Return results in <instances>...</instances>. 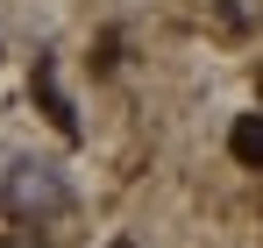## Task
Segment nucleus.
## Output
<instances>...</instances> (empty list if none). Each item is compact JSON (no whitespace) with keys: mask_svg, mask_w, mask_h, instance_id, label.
Here are the masks:
<instances>
[{"mask_svg":"<svg viewBox=\"0 0 263 248\" xmlns=\"http://www.w3.org/2000/svg\"><path fill=\"white\" fill-rule=\"evenodd\" d=\"M114 248H135V241H114Z\"/></svg>","mask_w":263,"mask_h":248,"instance_id":"4","label":"nucleus"},{"mask_svg":"<svg viewBox=\"0 0 263 248\" xmlns=\"http://www.w3.org/2000/svg\"><path fill=\"white\" fill-rule=\"evenodd\" d=\"M7 206H14V220L43 227V220H64V213H71V184H64V170H57V163L22 156V163L7 170Z\"/></svg>","mask_w":263,"mask_h":248,"instance_id":"1","label":"nucleus"},{"mask_svg":"<svg viewBox=\"0 0 263 248\" xmlns=\"http://www.w3.org/2000/svg\"><path fill=\"white\" fill-rule=\"evenodd\" d=\"M7 248H43V241H7Z\"/></svg>","mask_w":263,"mask_h":248,"instance_id":"3","label":"nucleus"},{"mask_svg":"<svg viewBox=\"0 0 263 248\" xmlns=\"http://www.w3.org/2000/svg\"><path fill=\"white\" fill-rule=\"evenodd\" d=\"M228 156L249 163V170H263V114H242V121L228 128Z\"/></svg>","mask_w":263,"mask_h":248,"instance_id":"2","label":"nucleus"}]
</instances>
